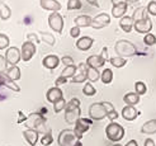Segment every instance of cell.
Masks as SVG:
<instances>
[{
	"label": "cell",
	"instance_id": "obj_54",
	"mask_svg": "<svg viewBox=\"0 0 156 146\" xmlns=\"http://www.w3.org/2000/svg\"><path fill=\"white\" fill-rule=\"evenodd\" d=\"M126 146H138V142L136 140H131V141H128L126 144Z\"/></svg>",
	"mask_w": 156,
	"mask_h": 146
},
{
	"label": "cell",
	"instance_id": "obj_27",
	"mask_svg": "<svg viewBox=\"0 0 156 146\" xmlns=\"http://www.w3.org/2000/svg\"><path fill=\"white\" fill-rule=\"evenodd\" d=\"M123 101L127 105H136L140 102V95L136 93H127L123 97Z\"/></svg>",
	"mask_w": 156,
	"mask_h": 146
},
{
	"label": "cell",
	"instance_id": "obj_29",
	"mask_svg": "<svg viewBox=\"0 0 156 146\" xmlns=\"http://www.w3.org/2000/svg\"><path fill=\"white\" fill-rule=\"evenodd\" d=\"M146 8L141 6V8H137V9L133 12V15H132V20L136 22V20H140V19H145V18H149L146 14Z\"/></svg>",
	"mask_w": 156,
	"mask_h": 146
},
{
	"label": "cell",
	"instance_id": "obj_33",
	"mask_svg": "<svg viewBox=\"0 0 156 146\" xmlns=\"http://www.w3.org/2000/svg\"><path fill=\"white\" fill-rule=\"evenodd\" d=\"M83 93L87 97H93V95H95L97 89L94 88V85L91 83H85V87L83 88Z\"/></svg>",
	"mask_w": 156,
	"mask_h": 146
},
{
	"label": "cell",
	"instance_id": "obj_16",
	"mask_svg": "<svg viewBox=\"0 0 156 146\" xmlns=\"http://www.w3.org/2000/svg\"><path fill=\"white\" fill-rule=\"evenodd\" d=\"M42 65H43L46 69L53 70V69H56V67L60 65V59H58L56 55H48V56H46V57L43 59Z\"/></svg>",
	"mask_w": 156,
	"mask_h": 146
},
{
	"label": "cell",
	"instance_id": "obj_14",
	"mask_svg": "<svg viewBox=\"0 0 156 146\" xmlns=\"http://www.w3.org/2000/svg\"><path fill=\"white\" fill-rule=\"evenodd\" d=\"M127 9H128L127 2H122L119 4H115L112 8V15L114 18H122V17H124V14H126Z\"/></svg>",
	"mask_w": 156,
	"mask_h": 146
},
{
	"label": "cell",
	"instance_id": "obj_17",
	"mask_svg": "<svg viewBox=\"0 0 156 146\" xmlns=\"http://www.w3.org/2000/svg\"><path fill=\"white\" fill-rule=\"evenodd\" d=\"M105 64V60L100 56V55H91L87 59V66L94 67V69H99Z\"/></svg>",
	"mask_w": 156,
	"mask_h": 146
},
{
	"label": "cell",
	"instance_id": "obj_35",
	"mask_svg": "<svg viewBox=\"0 0 156 146\" xmlns=\"http://www.w3.org/2000/svg\"><path fill=\"white\" fill-rule=\"evenodd\" d=\"M65 107H66V101H65V98H61L60 101H57V102H55V103H53V111H55V113H60L61 111H64V109H65Z\"/></svg>",
	"mask_w": 156,
	"mask_h": 146
},
{
	"label": "cell",
	"instance_id": "obj_13",
	"mask_svg": "<svg viewBox=\"0 0 156 146\" xmlns=\"http://www.w3.org/2000/svg\"><path fill=\"white\" fill-rule=\"evenodd\" d=\"M46 98H47V101L50 103H55V102H57L60 101L61 98H64V93H62V90L58 88V87H53L51 89H48L47 91V94H46Z\"/></svg>",
	"mask_w": 156,
	"mask_h": 146
},
{
	"label": "cell",
	"instance_id": "obj_24",
	"mask_svg": "<svg viewBox=\"0 0 156 146\" xmlns=\"http://www.w3.org/2000/svg\"><path fill=\"white\" fill-rule=\"evenodd\" d=\"M141 132L146 135H154L156 134V119H150L144 123L141 127Z\"/></svg>",
	"mask_w": 156,
	"mask_h": 146
},
{
	"label": "cell",
	"instance_id": "obj_22",
	"mask_svg": "<svg viewBox=\"0 0 156 146\" xmlns=\"http://www.w3.org/2000/svg\"><path fill=\"white\" fill-rule=\"evenodd\" d=\"M4 74H5L6 78L10 79L12 81H17V80L20 79V69L17 65L10 66L9 69H6V71Z\"/></svg>",
	"mask_w": 156,
	"mask_h": 146
},
{
	"label": "cell",
	"instance_id": "obj_52",
	"mask_svg": "<svg viewBox=\"0 0 156 146\" xmlns=\"http://www.w3.org/2000/svg\"><path fill=\"white\" fill-rule=\"evenodd\" d=\"M87 2L91 5V6H95V8H99L100 5L98 4V0H87Z\"/></svg>",
	"mask_w": 156,
	"mask_h": 146
},
{
	"label": "cell",
	"instance_id": "obj_48",
	"mask_svg": "<svg viewBox=\"0 0 156 146\" xmlns=\"http://www.w3.org/2000/svg\"><path fill=\"white\" fill-rule=\"evenodd\" d=\"M102 103H103V107H104V109H105L107 113L114 111V105H113L111 102H102Z\"/></svg>",
	"mask_w": 156,
	"mask_h": 146
},
{
	"label": "cell",
	"instance_id": "obj_44",
	"mask_svg": "<svg viewBox=\"0 0 156 146\" xmlns=\"http://www.w3.org/2000/svg\"><path fill=\"white\" fill-rule=\"evenodd\" d=\"M60 61H61V62L64 64L65 66H71V65H74V59H73L71 56H64Z\"/></svg>",
	"mask_w": 156,
	"mask_h": 146
},
{
	"label": "cell",
	"instance_id": "obj_55",
	"mask_svg": "<svg viewBox=\"0 0 156 146\" xmlns=\"http://www.w3.org/2000/svg\"><path fill=\"white\" fill-rule=\"evenodd\" d=\"M122 2H124V0H112L113 5H115V4H119V3H122Z\"/></svg>",
	"mask_w": 156,
	"mask_h": 146
},
{
	"label": "cell",
	"instance_id": "obj_53",
	"mask_svg": "<svg viewBox=\"0 0 156 146\" xmlns=\"http://www.w3.org/2000/svg\"><path fill=\"white\" fill-rule=\"evenodd\" d=\"M18 113H19V118H18V123H23V122H24V121H26V117H24V116H23V113H22L20 111H19Z\"/></svg>",
	"mask_w": 156,
	"mask_h": 146
},
{
	"label": "cell",
	"instance_id": "obj_5",
	"mask_svg": "<svg viewBox=\"0 0 156 146\" xmlns=\"http://www.w3.org/2000/svg\"><path fill=\"white\" fill-rule=\"evenodd\" d=\"M105 135L108 140H111L113 142H118L124 136V128L122 125L117 123V122H111L105 127Z\"/></svg>",
	"mask_w": 156,
	"mask_h": 146
},
{
	"label": "cell",
	"instance_id": "obj_11",
	"mask_svg": "<svg viewBox=\"0 0 156 146\" xmlns=\"http://www.w3.org/2000/svg\"><path fill=\"white\" fill-rule=\"evenodd\" d=\"M133 28L138 33H142V34L150 33V30L152 29V22L150 20V18L136 20V22H133Z\"/></svg>",
	"mask_w": 156,
	"mask_h": 146
},
{
	"label": "cell",
	"instance_id": "obj_51",
	"mask_svg": "<svg viewBox=\"0 0 156 146\" xmlns=\"http://www.w3.org/2000/svg\"><path fill=\"white\" fill-rule=\"evenodd\" d=\"M100 56H102L105 61L108 60V48H107V47H104V48L102 50V55H100Z\"/></svg>",
	"mask_w": 156,
	"mask_h": 146
},
{
	"label": "cell",
	"instance_id": "obj_56",
	"mask_svg": "<svg viewBox=\"0 0 156 146\" xmlns=\"http://www.w3.org/2000/svg\"><path fill=\"white\" fill-rule=\"evenodd\" d=\"M124 2H127V3H138L140 0H124Z\"/></svg>",
	"mask_w": 156,
	"mask_h": 146
},
{
	"label": "cell",
	"instance_id": "obj_37",
	"mask_svg": "<svg viewBox=\"0 0 156 146\" xmlns=\"http://www.w3.org/2000/svg\"><path fill=\"white\" fill-rule=\"evenodd\" d=\"M144 43L146 46H154L156 43V36L152 33H146L144 37Z\"/></svg>",
	"mask_w": 156,
	"mask_h": 146
},
{
	"label": "cell",
	"instance_id": "obj_28",
	"mask_svg": "<svg viewBox=\"0 0 156 146\" xmlns=\"http://www.w3.org/2000/svg\"><path fill=\"white\" fill-rule=\"evenodd\" d=\"M87 78L89 81H97L100 79V74L98 71V69L87 66Z\"/></svg>",
	"mask_w": 156,
	"mask_h": 146
},
{
	"label": "cell",
	"instance_id": "obj_40",
	"mask_svg": "<svg viewBox=\"0 0 156 146\" xmlns=\"http://www.w3.org/2000/svg\"><path fill=\"white\" fill-rule=\"evenodd\" d=\"M87 79H88L87 78V71H85V73H79L77 75H74L71 78L73 83H85V80H87Z\"/></svg>",
	"mask_w": 156,
	"mask_h": 146
},
{
	"label": "cell",
	"instance_id": "obj_30",
	"mask_svg": "<svg viewBox=\"0 0 156 146\" xmlns=\"http://www.w3.org/2000/svg\"><path fill=\"white\" fill-rule=\"evenodd\" d=\"M109 62H111V65L113 67H123V66H126L127 65V60L126 59H123V57H112V59H109Z\"/></svg>",
	"mask_w": 156,
	"mask_h": 146
},
{
	"label": "cell",
	"instance_id": "obj_46",
	"mask_svg": "<svg viewBox=\"0 0 156 146\" xmlns=\"http://www.w3.org/2000/svg\"><path fill=\"white\" fill-rule=\"evenodd\" d=\"M27 38H28V42H32V43H34V45H38V43H40V40H38L37 34L29 33V34L27 36Z\"/></svg>",
	"mask_w": 156,
	"mask_h": 146
},
{
	"label": "cell",
	"instance_id": "obj_19",
	"mask_svg": "<svg viewBox=\"0 0 156 146\" xmlns=\"http://www.w3.org/2000/svg\"><path fill=\"white\" fill-rule=\"evenodd\" d=\"M41 6L44 10H51V12H58L61 9V4L57 0H41L40 2Z\"/></svg>",
	"mask_w": 156,
	"mask_h": 146
},
{
	"label": "cell",
	"instance_id": "obj_2",
	"mask_svg": "<svg viewBox=\"0 0 156 146\" xmlns=\"http://www.w3.org/2000/svg\"><path fill=\"white\" fill-rule=\"evenodd\" d=\"M27 127L34 130V131H37L38 134L51 132V130L46 126V118H43L41 114H38V113L29 114V117L27 119Z\"/></svg>",
	"mask_w": 156,
	"mask_h": 146
},
{
	"label": "cell",
	"instance_id": "obj_21",
	"mask_svg": "<svg viewBox=\"0 0 156 146\" xmlns=\"http://www.w3.org/2000/svg\"><path fill=\"white\" fill-rule=\"evenodd\" d=\"M0 87H6V88H9L10 90H14V91H20V88L19 85H17L15 84V81H12L10 79H8L5 74H0Z\"/></svg>",
	"mask_w": 156,
	"mask_h": 146
},
{
	"label": "cell",
	"instance_id": "obj_4",
	"mask_svg": "<svg viewBox=\"0 0 156 146\" xmlns=\"http://www.w3.org/2000/svg\"><path fill=\"white\" fill-rule=\"evenodd\" d=\"M58 146H83L81 141L77 139L74 130H64L61 131L57 139Z\"/></svg>",
	"mask_w": 156,
	"mask_h": 146
},
{
	"label": "cell",
	"instance_id": "obj_49",
	"mask_svg": "<svg viewBox=\"0 0 156 146\" xmlns=\"http://www.w3.org/2000/svg\"><path fill=\"white\" fill-rule=\"evenodd\" d=\"M67 81V79L66 78H64V76H58V78L56 79V81H55V87H60V85H62V84H65Z\"/></svg>",
	"mask_w": 156,
	"mask_h": 146
},
{
	"label": "cell",
	"instance_id": "obj_39",
	"mask_svg": "<svg viewBox=\"0 0 156 146\" xmlns=\"http://www.w3.org/2000/svg\"><path fill=\"white\" fill-rule=\"evenodd\" d=\"M52 142H53V137H52L51 132H47V134H44V136H42V139H41L42 146H48Z\"/></svg>",
	"mask_w": 156,
	"mask_h": 146
},
{
	"label": "cell",
	"instance_id": "obj_32",
	"mask_svg": "<svg viewBox=\"0 0 156 146\" xmlns=\"http://www.w3.org/2000/svg\"><path fill=\"white\" fill-rule=\"evenodd\" d=\"M76 73V66L75 65H71V66H65V69L62 70L61 73V76H64V78H73Z\"/></svg>",
	"mask_w": 156,
	"mask_h": 146
},
{
	"label": "cell",
	"instance_id": "obj_45",
	"mask_svg": "<svg viewBox=\"0 0 156 146\" xmlns=\"http://www.w3.org/2000/svg\"><path fill=\"white\" fill-rule=\"evenodd\" d=\"M70 36H71L73 38H77L80 36V28L79 27H73L71 29H70Z\"/></svg>",
	"mask_w": 156,
	"mask_h": 146
},
{
	"label": "cell",
	"instance_id": "obj_25",
	"mask_svg": "<svg viewBox=\"0 0 156 146\" xmlns=\"http://www.w3.org/2000/svg\"><path fill=\"white\" fill-rule=\"evenodd\" d=\"M91 17H89V15H79V17H76L74 23H75V26L76 27H90L91 24Z\"/></svg>",
	"mask_w": 156,
	"mask_h": 146
},
{
	"label": "cell",
	"instance_id": "obj_7",
	"mask_svg": "<svg viewBox=\"0 0 156 146\" xmlns=\"http://www.w3.org/2000/svg\"><path fill=\"white\" fill-rule=\"evenodd\" d=\"M89 116L93 121H102L107 117V112L103 107V103H93L89 108Z\"/></svg>",
	"mask_w": 156,
	"mask_h": 146
},
{
	"label": "cell",
	"instance_id": "obj_23",
	"mask_svg": "<svg viewBox=\"0 0 156 146\" xmlns=\"http://www.w3.org/2000/svg\"><path fill=\"white\" fill-rule=\"evenodd\" d=\"M119 27L123 32L129 33L132 28H133V20H132V17H128V15H124V17L121 18L119 20Z\"/></svg>",
	"mask_w": 156,
	"mask_h": 146
},
{
	"label": "cell",
	"instance_id": "obj_9",
	"mask_svg": "<svg viewBox=\"0 0 156 146\" xmlns=\"http://www.w3.org/2000/svg\"><path fill=\"white\" fill-rule=\"evenodd\" d=\"M109 24H111V17L107 13H100L91 19L90 27L94 29H102L104 27H108Z\"/></svg>",
	"mask_w": 156,
	"mask_h": 146
},
{
	"label": "cell",
	"instance_id": "obj_42",
	"mask_svg": "<svg viewBox=\"0 0 156 146\" xmlns=\"http://www.w3.org/2000/svg\"><path fill=\"white\" fill-rule=\"evenodd\" d=\"M146 10H147V13H149V14L155 15V17H156V2H155V0H151V2L147 4Z\"/></svg>",
	"mask_w": 156,
	"mask_h": 146
},
{
	"label": "cell",
	"instance_id": "obj_57",
	"mask_svg": "<svg viewBox=\"0 0 156 146\" xmlns=\"http://www.w3.org/2000/svg\"><path fill=\"white\" fill-rule=\"evenodd\" d=\"M113 146H122V145H119V144H115V145H113Z\"/></svg>",
	"mask_w": 156,
	"mask_h": 146
},
{
	"label": "cell",
	"instance_id": "obj_26",
	"mask_svg": "<svg viewBox=\"0 0 156 146\" xmlns=\"http://www.w3.org/2000/svg\"><path fill=\"white\" fill-rule=\"evenodd\" d=\"M12 17V10L5 3L0 2V19L2 20H8Z\"/></svg>",
	"mask_w": 156,
	"mask_h": 146
},
{
	"label": "cell",
	"instance_id": "obj_18",
	"mask_svg": "<svg viewBox=\"0 0 156 146\" xmlns=\"http://www.w3.org/2000/svg\"><path fill=\"white\" fill-rule=\"evenodd\" d=\"M137 116H138V112L136 111L133 105H126L122 109V117L126 121H133L137 118Z\"/></svg>",
	"mask_w": 156,
	"mask_h": 146
},
{
	"label": "cell",
	"instance_id": "obj_10",
	"mask_svg": "<svg viewBox=\"0 0 156 146\" xmlns=\"http://www.w3.org/2000/svg\"><path fill=\"white\" fill-rule=\"evenodd\" d=\"M4 57H5V60H6V62L9 64V65H12V66L17 65L19 61L22 60V57H20V51H19V48H17V47H8Z\"/></svg>",
	"mask_w": 156,
	"mask_h": 146
},
{
	"label": "cell",
	"instance_id": "obj_38",
	"mask_svg": "<svg viewBox=\"0 0 156 146\" xmlns=\"http://www.w3.org/2000/svg\"><path fill=\"white\" fill-rule=\"evenodd\" d=\"M9 47V37L4 33H0V50H5Z\"/></svg>",
	"mask_w": 156,
	"mask_h": 146
},
{
	"label": "cell",
	"instance_id": "obj_31",
	"mask_svg": "<svg viewBox=\"0 0 156 146\" xmlns=\"http://www.w3.org/2000/svg\"><path fill=\"white\" fill-rule=\"evenodd\" d=\"M100 79H102L103 84H111L113 80V71L111 69H105V70L100 74Z\"/></svg>",
	"mask_w": 156,
	"mask_h": 146
},
{
	"label": "cell",
	"instance_id": "obj_8",
	"mask_svg": "<svg viewBox=\"0 0 156 146\" xmlns=\"http://www.w3.org/2000/svg\"><path fill=\"white\" fill-rule=\"evenodd\" d=\"M90 126H91V121H90V119L81 118V117L77 119V121L75 122V128H74V132H75V135H76L77 139L81 140L83 135L87 132V131H89Z\"/></svg>",
	"mask_w": 156,
	"mask_h": 146
},
{
	"label": "cell",
	"instance_id": "obj_20",
	"mask_svg": "<svg viewBox=\"0 0 156 146\" xmlns=\"http://www.w3.org/2000/svg\"><path fill=\"white\" fill-rule=\"evenodd\" d=\"M38 134L37 131L32 128H27L24 132H23V136H24V139L27 140V142L30 145V146H36L37 142H38Z\"/></svg>",
	"mask_w": 156,
	"mask_h": 146
},
{
	"label": "cell",
	"instance_id": "obj_3",
	"mask_svg": "<svg viewBox=\"0 0 156 146\" xmlns=\"http://www.w3.org/2000/svg\"><path fill=\"white\" fill-rule=\"evenodd\" d=\"M114 51L115 53L118 55V57H123V59H127V57H132L137 53L136 50V46L126 40H119L115 42L114 46Z\"/></svg>",
	"mask_w": 156,
	"mask_h": 146
},
{
	"label": "cell",
	"instance_id": "obj_15",
	"mask_svg": "<svg viewBox=\"0 0 156 146\" xmlns=\"http://www.w3.org/2000/svg\"><path fill=\"white\" fill-rule=\"evenodd\" d=\"M93 43H94V40H93L91 37L85 36V37H81V38H79V40L76 41V47L79 48L80 51H88V50L91 48Z\"/></svg>",
	"mask_w": 156,
	"mask_h": 146
},
{
	"label": "cell",
	"instance_id": "obj_12",
	"mask_svg": "<svg viewBox=\"0 0 156 146\" xmlns=\"http://www.w3.org/2000/svg\"><path fill=\"white\" fill-rule=\"evenodd\" d=\"M36 53V45L32 43V42H24L22 46V51H20V57L23 61H29L30 59H32Z\"/></svg>",
	"mask_w": 156,
	"mask_h": 146
},
{
	"label": "cell",
	"instance_id": "obj_34",
	"mask_svg": "<svg viewBox=\"0 0 156 146\" xmlns=\"http://www.w3.org/2000/svg\"><path fill=\"white\" fill-rule=\"evenodd\" d=\"M135 93L138 94V95H144L146 94V91H147V87H146V84L142 83V81H136L135 84Z\"/></svg>",
	"mask_w": 156,
	"mask_h": 146
},
{
	"label": "cell",
	"instance_id": "obj_47",
	"mask_svg": "<svg viewBox=\"0 0 156 146\" xmlns=\"http://www.w3.org/2000/svg\"><path fill=\"white\" fill-rule=\"evenodd\" d=\"M107 118L111 121V122H114V119H117L118 118V113L115 112V109L114 111H112V112H109V113H107Z\"/></svg>",
	"mask_w": 156,
	"mask_h": 146
},
{
	"label": "cell",
	"instance_id": "obj_41",
	"mask_svg": "<svg viewBox=\"0 0 156 146\" xmlns=\"http://www.w3.org/2000/svg\"><path fill=\"white\" fill-rule=\"evenodd\" d=\"M42 41L46 42L47 45H50V46H53L55 42H56L55 37H53L51 33H43V34H42Z\"/></svg>",
	"mask_w": 156,
	"mask_h": 146
},
{
	"label": "cell",
	"instance_id": "obj_50",
	"mask_svg": "<svg viewBox=\"0 0 156 146\" xmlns=\"http://www.w3.org/2000/svg\"><path fill=\"white\" fill-rule=\"evenodd\" d=\"M144 145H145V146H156V144H155V141H154L152 139H146Z\"/></svg>",
	"mask_w": 156,
	"mask_h": 146
},
{
	"label": "cell",
	"instance_id": "obj_36",
	"mask_svg": "<svg viewBox=\"0 0 156 146\" xmlns=\"http://www.w3.org/2000/svg\"><path fill=\"white\" fill-rule=\"evenodd\" d=\"M81 6H83V4L80 0H69L67 2L69 10H79V9H81Z\"/></svg>",
	"mask_w": 156,
	"mask_h": 146
},
{
	"label": "cell",
	"instance_id": "obj_1",
	"mask_svg": "<svg viewBox=\"0 0 156 146\" xmlns=\"http://www.w3.org/2000/svg\"><path fill=\"white\" fill-rule=\"evenodd\" d=\"M80 101L77 98H73L65 107V121L69 125H75V122L80 118Z\"/></svg>",
	"mask_w": 156,
	"mask_h": 146
},
{
	"label": "cell",
	"instance_id": "obj_43",
	"mask_svg": "<svg viewBox=\"0 0 156 146\" xmlns=\"http://www.w3.org/2000/svg\"><path fill=\"white\" fill-rule=\"evenodd\" d=\"M6 67H8V62L3 55H0V74H4L6 71Z\"/></svg>",
	"mask_w": 156,
	"mask_h": 146
},
{
	"label": "cell",
	"instance_id": "obj_6",
	"mask_svg": "<svg viewBox=\"0 0 156 146\" xmlns=\"http://www.w3.org/2000/svg\"><path fill=\"white\" fill-rule=\"evenodd\" d=\"M48 24L52 30L60 34L62 33V29H64V18H62L61 14H58V12H53L48 17Z\"/></svg>",
	"mask_w": 156,
	"mask_h": 146
}]
</instances>
